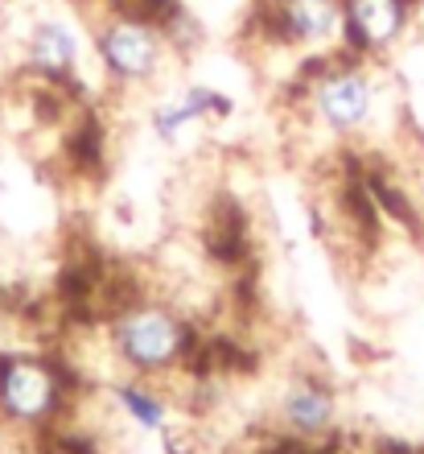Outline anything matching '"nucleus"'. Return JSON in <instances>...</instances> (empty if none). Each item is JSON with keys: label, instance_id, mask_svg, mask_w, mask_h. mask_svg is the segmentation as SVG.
Returning a JSON list of instances; mask_svg holds the SVG:
<instances>
[{"label": "nucleus", "instance_id": "obj_1", "mask_svg": "<svg viewBox=\"0 0 424 454\" xmlns=\"http://www.w3.org/2000/svg\"><path fill=\"white\" fill-rule=\"evenodd\" d=\"M301 129L326 145H379L391 137V83L383 62H366L351 50L313 59L297 71Z\"/></svg>", "mask_w": 424, "mask_h": 454}, {"label": "nucleus", "instance_id": "obj_2", "mask_svg": "<svg viewBox=\"0 0 424 454\" xmlns=\"http://www.w3.org/2000/svg\"><path fill=\"white\" fill-rule=\"evenodd\" d=\"M99 335L112 368L119 376H144V380H169L194 372V359L202 351L194 318L161 294H144L119 306Z\"/></svg>", "mask_w": 424, "mask_h": 454}, {"label": "nucleus", "instance_id": "obj_3", "mask_svg": "<svg viewBox=\"0 0 424 454\" xmlns=\"http://www.w3.org/2000/svg\"><path fill=\"white\" fill-rule=\"evenodd\" d=\"M87 37H91V59L104 83L132 99H149L153 91L169 87L186 62L161 25L128 17V12H87Z\"/></svg>", "mask_w": 424, "mask_h": 454}, {"label": "nucleus", "instance_id": "obj_4", "mask_svg": "<svg viewBox=\"0 0 424 454\" xmlns=\"http://www.w3.org/2000/svg\"><path fill=\"white\" fill-rule=\"evenodd\" d=\"M66 405V376L54 359L34 351H0V418L46 426Z\"/></svg>", "mask_w": 424, "mask_h": 454}, {"label": "nucleus", "instance_id": "obj_5", "mask_svg": "<svg viewBox=\"0 0 424 454\" xmlns=\"http://www.w3.org/2000/svg\"><path fill=\"white\" fill-rule=\"evenodd\" d=\"M338 413H342V401L334 380L326 376V368L301 364L276 388V421L284 426V438L321 446L326 438L338 434Z\"/></svg>", "mask_w": 424, "mask_h": 454}, {"label": "nucleus", "instance_id": "obj_6", "mask_svg": "<svg viewBox=\"0 0 424 454\" xmlns=\"http://www.w3.org/2000/svg\"><path fill=\"white\" fill-rule=\"evenodd\" d=\"M87 46L83 34L71 17L50 9H37L34 21L25 25L21 34V62L25 71L34 74L37 83H54V87H79V71H83Z\"/></svg>", "mask_w": 424, "mask_h": 454}, {"label": "nucleus", "instance_id": "obj_7", "mask_svg": "<svg viewBox=\"0 0 424 454\" xmlns=\"http://www.w3.org/2000/svg\"><path fill=\"white\" fill-rule=\"evenodd\" d=\"M346 50L366 62H383L416 34V0H342Z\"/></svg>", "mask_w": 424, "mask_h": 454}, {"label": "nucleus", "instance_id": "obj_8", "mask_svg": "<svg viewBox=\"0 0 424 454\" xmlns=\"http://www.w3.org/2000/svg\"><path fill=\"white\" fill-rule=\"evenodd\" d=\"M4 132H9V112H4V104H0V141H4Z\"/></svg>", "mask_w": 424, "mask_h": 454}]
</instances>
